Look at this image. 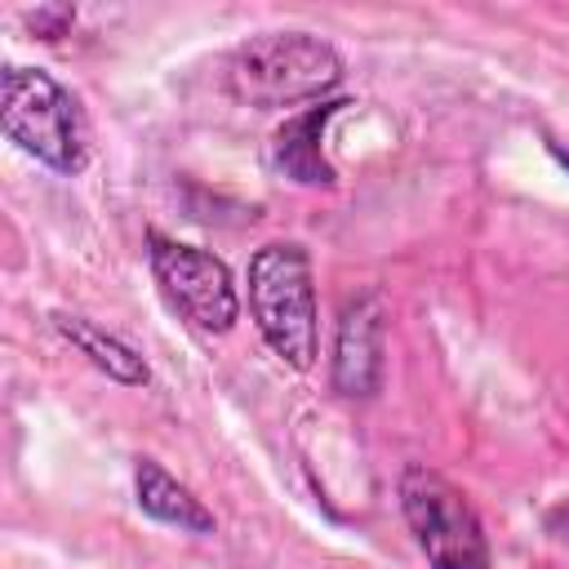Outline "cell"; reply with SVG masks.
Returning a JSON list of instances; mask_svg holds the SVG:
<instances>
[{
    "label": "cell",
    "instance_id": "cell-4",
    "mask_svg": "<svg viewBox=\"0 0 569 569\" xmlns=\"http://www.w3.org/2000/svg\"><path fill=\"white\" fill-rule=\"evenodd\" d=\"M400 516L431 569H493L485 525L471 498L440 471L409 462L396 485Z\"/></svg>",
    "mask_w": 569,
    "mask_h": 569
},
{
    "label": "cell",
    "instance_id": "cell-3",
    "mask_svg": "<svg viewBox=\"0 0 569 569\" xmlns=\"http://www.w3.org/2000/svg\"><path fill=\"white\" fill-rule=\"evenodd\" d=\"M0 124L9 142H18L27 156L58 173H80L89 160L84 116L71 89H62L40 67H4L0 80Z\"/></svg>",
    "mask_w": 569,
    "mask_h": 569
},
{
    "label": "cell",
    "instance_id": "cell-10",
    "mask_svg": "<svg viewBox=\"0 0 569 569\" xmlns=\"http://www.w3.org/2000/svg\"><path fill=\"white\" fill-rule=\"evenodd\" d=\"M71 22H76V9L71 4H49V9H36L31 13V27H36L40 40H62Z\"/></svg>",
    "mask_w": 569,
    "mask_h": 569
},
{
    "label": "cell",
    "instance_id": "cell-1",
    "mask_svg": "<svg viewBox=\"0 0 569 569\" xmlns=\"http://www.w3.org/2000/svg\"><path fill=\"white\" fill-rule=\"evenodd\" d=\"M222 84L236 102L258 111L325 102V93L342 84V58L311 31H262L227 53Z\"/></svg>",
    "mask_w": 569,
    "mask_h": 569
},
{
    "label": "cell",
    "instance_id": "cell-2",
    "mask_svg": "<svg viewBox=\"0 0 569 569\" xmlns=\"http://www.w3.org/2000/svg\"><path fill=\"white\" fill-rule=\"evenodd\" d=\"M249 316L262 342L289 365L311 369L320 351L311 258L293 240H271L249 258Z\"/></svg>",
    "mask_w": 569,
    "mask_h": 569
},
{
    "label": "cell",
    "instance_id": "cell-9",
    "mask_svg": "<svg viewBox=\"0 0 569 569\" xmlns=\"http://www.w3.org/2000/svg\"><path fill=\"white\" fill-rule=\"evenodd\" d=\"M53 329H58V333L80 351V356H89V365H93V369H102L107 378H116V382H124V387H142V382L151 378L147 360H142L129 342H120L116 333L98 329L93 320L71 316V311H53Z\"/></svg>",
    "mask_w": 569,
    "mask_h": 569
},
{
    "label": "cell",
    "instance_id": "cell-8",
    "mask_svg": "<svg viewBox=\"0 0 569 569\" xmlns=\"http://www.w3.org/2000/svg\"><path fill=\"white\" fill-rule=\"evenodd\" d=\"M133 498H138L142 516H151L178 533H213V511L182 480H173L156 458L133 462Z\"/></svg>",
    "mask_w": 569,
    "mask_h": 569
},
{
    "label": "cell",
    "instance_id": "cell-7",
    "mask_svg": "<svg viewBox=\"0 0 569 569\" xmlns=\"http://www.w3.org/2000/svg\"><path fill=\"white\" fill-rule=\"evenodd\" d=\"M351 102H316L298 116H289L276 133H271V147H267V160L276 173H284L289 182H302V187H333V169L320 151V138H325V124Z\"/></svg>",
    "mask_w": 569,
    "mask_h": 569
},
{
    "label": "cell",
    "instance_id": "cell-5",
    "mask_svg": "<svg viewBox=\"0 0 569 569\" xmlns=\"http://www.w3.org/2000/svg\"><path fill=\"white\" fill-rule=\"evenodd\" d=\"M151 276L164 293V302L200 333H227L240 320V293L222 258H213L200 244L169 240L160 231L147 236Z\"/></svg>",
    "mask_w": 569,
    "mask_h": 569
},
{
    "label": "cell",
    "instance_id": "cell-6",
    "mask_svg": "<svg viewBox=\"0 0 569 569\" xmlns=\"http://www.w3.org/2000/svg\"><path fill=\"white\" fill-rule=\"evenodd\" d=\"M382 302L378 293H356L342 316H338V333H333V365H329V382L338 396L347 400H369L382 387Z\"/></svg>",
    "mask_w": 569,
    "mask_h": 569
},
{
    "label": "cell",
    "instance_id": "cell-11",
    "mask_svg": "<svg viewBox=\"0 0 569 569\" xmlns=\"http://www.w3.org/2000/svg\"><path fill=\"white\" fill-rule=\"evenodd\" d=\"M547 529H551L560 542H569V502H565V507H556V511L547 516Z\"/></svg>",
    "mask_w": 569,
    "mask_h": 569
}]
</instances>
